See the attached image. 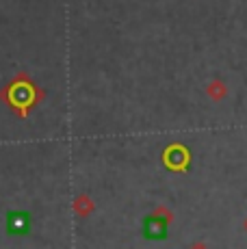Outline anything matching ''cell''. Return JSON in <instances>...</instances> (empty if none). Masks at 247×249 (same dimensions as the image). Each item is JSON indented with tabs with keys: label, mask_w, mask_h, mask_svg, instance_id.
Segmentation results:
<instances>
[{
	"label": "cell",
	"mask_w": 247,
	"mask_h": 249,
	"mask_svg": "<svg viewBox=\"0 0 247 249\" xmlns=\"http://www.w3.org/2000/svg\"><path fill=\"white\" fill-rule=\"evenodd\" d=\"M167 223L169 221H160L159 217H150L148 223H145V234L150 238H165L167 234Z\"/></svg>",
	"instance_id": "cell-1"
},
{
	"label": "cell",
	"mask_w": 247,
	"mask_h": 249,
	"mask_svg": "<svg viewBox=\"0 0 247 249\" xmlns=\"http://www.w3.org/2000/svg\"><path fill=\"white\" fill-rule=\"evenodd\" d=\"M208 95H211L212 100H223L228 95V87H226V83L223 80H212L211 85H208Z\"/></svg>",
	"instance_id": "cell-2"
},
{
	"label": "cell",
	"mask_w": 247,
	"mask_h": 249,
	"mask_svg": "<svg viewBox=\"0 0 247 249\" xmlns=\"http://www.w3.org/2000/svg\"><path fill=\"white\" fill-rule=\"evenodd\" d=\"M193 249H206V245H204V243H197V245L193 247Z\"/></svg>",
	"instance_id": "cell-3"
},
{
	"label": "cell",
	"mask_w": 247,
	"mask_h": 249,
	"mask_svg": "<svg viewBox=\"0 0 247 249\" xmlns=\"http://www.w3.org/2000/svg\"><path fill=\"white\" fill-rule=\"evenodd\" d=\"M243 230H245V232H247V219H245V223H243Z\"/></svg>",
	"instance_id": "cell-4"
}]
</instances>
